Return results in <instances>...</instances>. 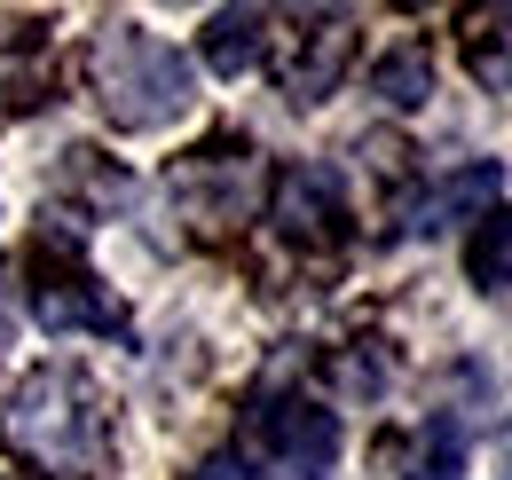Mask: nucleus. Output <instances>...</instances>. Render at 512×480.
<instances>
[{"label":"nucleus","instance_id":"obj_12","mask_svg":"<svg viewBox=\"0 0 512 480\" xmlns=\"http://www.w3.org/2000/svg\"><path fill=\"white\" fill-rule=\"evenodd\" d=\"M465 268L481 292H512V205H489L465 237Z\"/></svg>","mask_w":512,"mask_h":480},{"label":"nucleus","instance_id":"obj_9","mask_svg":"<svg viewBox=\"0 0 512 480\" xmlns=\"http://www.w3.org/2000/svg\"><path fill=\"white\" fill-rule=\"evenodd\" d=\"M497 189H505V174H497V166L481 158V166H465V174L434 181V189L418 197V213H410V229H418V237H434V229H449V221H465V213L481 221V213L497 205Z\"/></svg>","mask_w":512,"mask_h":480},{"label":"nucleus","instance_id":"obj_13","mask_svg":"<svg viewBox=\"0 0 512 480\" xmlns=\"http://www.w3.org/2000/svg\"><path fill=\"white\" fill-rule=\"evenodd\" d=\"M465 63H473V79L512 87V8H489L465 24Z\"/></svg>","mask_w":512,"mask_h":480},{"label":"nucleus","instance_id":"obj_3","mask_svg":"<svg viewBox=\"0 0 512 480\" xmlns=\"http://www.w3.org/2000/svg\"><path fill=\"white\" fill-rule=\"evenodd\" d=\"M32 315H40V331H103V339H127V307L87 276L71 229H40V252H32Z\"/></svg>","mask_w":512,"mask_h":480},{"label":"nucleus","instance_id":"obj_8","mask_svg":"<svg viewBox=\"0 0 512 480\" xmlns=\"http://www.w3.org/2000/svg\"><path fill=\"white\" fill-rule=\"evenodd\" d=\"M48 95H56V63H48L40 24H0V126L40 111Z\"/></svg>","mask_w":512,"mask_h":480},{"label":"nucleus","instance_id":"obj_1","mask_svg":"<svg viewBox=\"0 0 512 480\" xmlns=\"http://www.w3.org/2000/svg\"><path fill=\"white\" fill-rule=\"evenodd\" d=\"M0 441L24 473L40 480H103L111 473V410L103 386L79 362H40L16 378L8 410H0Z\"/></svg>","mask_w":512,"mask_h":480},{"label":"nucleus","instance_id":"obj_6","mask_svg":"<svg viewBox=\"0 0 512 480\" xmlns=\"http://www.w3.org/2000/svg\"><path fill=\"white\" fill-rule=\"evenodd\" d=\"M276 229L300 252H339L347 244V205H339V181L323 166H284L276 174Z\"/></svg>","mask_w":512,"mask_h":480},{"label":"nucleus","instance_id":"obj_11","mask_svg":"<svg viewBox=\"0 0 512 480\" xmlns=\"http://www.w3.org/2000/svg\"><path fill=\"white\" fill-rule=\"evenodd\" d=\"M371 95H379V103H394V111H418V103L434 95V56H426V40L386 48L379 71H371Z\"/></svg>","mask_w":512,"mask_h":480},{"label":"nucleus","instance_id":"obj_4","mask_svg":"<svg viewBox=\"0 0 512 480\" xmlns=\"http://www.w3.org/2000/svg\"><path fill=\"white\" fill-rule=\"evenodd\" d=\"M166 189H174V205H182V221L190 229H237L245 213H253L260 197V166H253V142H237V134H221V142H205V150H190L174 174H166Z\"/></svg>","mask_w":512,"mask_h":480},{"label":"nucleus","instance_id":"obj_5","mask_svg":"<svg viewBox=\"0 0 512 480\" xmlns=\"http://www.w3.org/2000/svg\"><path fill=\"white\" fill-rule=\"evenodd\" d=\"M253 441L276 457V473L292 480H316L331 457H339V425L316 402H260L253 410Z\"/></svg>","mask_w":512,"mask_h":480},{"label":"nucleus","instance_id":"obj_14","mask_svg":"<svg viewBox=\"0 0 512 480\" xmlns=\"http://www.w3.org/2000/svg\"><path fill=\"white\" fill-rule=\"evenodd\" d=\"M197 480H292V473H276V465H245V457H221V465H205Z\"/></svg>","mask_w":512,"mask_h":480},{"label":"nucleus","instance_id":"obj_7","mask_svg":"<svg viewBox=\"0 0 512 480\" xmlns=\"http://www.w3.org/2000/svg\"><path fill=\"white\" fill-rule=\"evenodd\" d=\"M347 63H355V16H308L300 56L284 63V95H292V103H323Z\"/></svg>","mask_w":512,"mask_h":480},{"label":"nucleus","instance_id":"obj_10","mask_svg":"<svg viewBox=\"0 0 512 480\" xmlns=\"http://www.w3.org/2000/svg\"><path fill=\"white\" fill-rule=\"evenodd\" d=\"M260 56H268V8H221V16H205V63L221 79L253 71Z\"/></svg>","mask_w":512,"mask_h":480},{"label":"nucleus","instance_id":"obj_2","mask_svg":"<svg viewBox=\"0 0 512 480\" xmlns=\"http://www.w3.org/2000/svg\"><path fill=\"white\" fill-rule=\"evenodd\" d=\"M87 87L103 103V119L119 134H150V126H174L190 111L197 79H190V56L166 48L158 32H142L127 16H111L95 40H87Z\"/></svg>","mask_w":512,"mask_h":480}]
</instances>
